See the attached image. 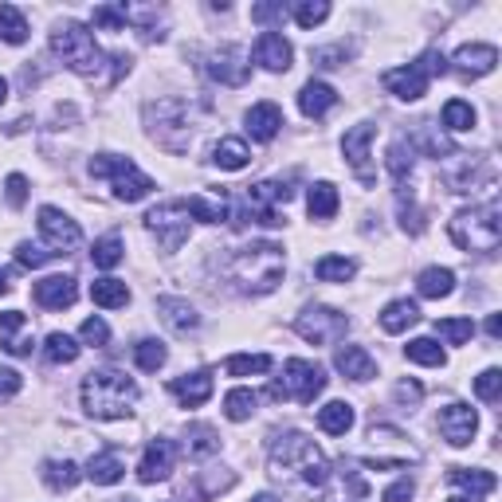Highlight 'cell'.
Instances as JSON below:
<instances>
[{"mask_svg": "<svg viewBox=\"0 0 502 502\" xmlns=\"http://www.w3.org/2000/svg\"><path fill=\"white\" fill-rule=\"evenodd\" d=\"M448 483L456 487L459 495H468V498H483V495H491L498 479L491 471H471V468H451L448 471Z\"/></svg>", "mask_w": 502, "mask_h": 502, "instance_id": "obj_25", "label": "cell"}, {"mask_svg": "<svg viewBox=\"0 0 502 502\" xmlns=\"http://www.w3.org/2000/svg\"><path fill=\"white\" fill-rule=\"evenodd\" d=\"M271 475L291 487L318 491V487H326V479H330V463L318 451L314 439H306L303 432H291L271 448Z\"/></svg>", "mask_w": 502, "mask_h": 502, "instance_id": "obj_2", "label": "cell"}, {"mask_svg": "<svg viewBox=\"0 0 502 502\" xmlns=\"http://www.w3.org/2000/svg\"><path fill=\"white\" fill-rule=\"evenodd\" d=\"M79 338L87 342V345H94V350H99V345L111 342V326H106L102 318H87V322L79 326Z\"/></svg>", "mask_w": 502, "mask_h": 502, "instance_id": "obj_52", "label": "cell"}, {"mask_svg": "<svg viewBox=\"0 0 502 502\" xmlns=\"http://www.w3.org/2000/svg\"><path fill=\"white\" fill-rule=\"evenodd\" d=\"M326 16H330L326 0H298V5H294V20L303 24V28H318Z\"/></svg>", "mask_w": 502, "mask_h": 502, "instance_id": "obj_49", "label": "cell"}, {"mask_svg": "<svg viewBox=\"0 0 502 502\" xmlns=\"http://www.w3.org/2000/svg\"><path fill=\"white\" fill-rule=\"evenodd\" d=\"M91 298H94V306H102V310H118L130 303V286L122 279H94Z\"/></svg>", "mask_w": 502, "mask_h": 502, "instance_id": "obj_34", "label": "cell"}, {"mask_svg": "<svg viewBox=\"0 0 502 502\" xmlns=\"http://www.w3.org/2000/svg\"><path fill=\"white\" fill-rule=\"evenodd\" d=\"M256 409H259V397L251 389H232L228 397H224V416H228V420H251V416H256Z\"/></svg>", "mask_w": 502, "mask_h": 502, "instance_id": "obj_39", "label": "cell"}, {"mask_svg": "<svg viewBox=\"0 0 502 502\" xmlns=\"http://www.w3.org/2000/svg\"><path fill=\"white\" fill-rule=\"evenodd\" d=\"M32 345H35V338H32L28 318H24L20 310H5V314H0V350L12 357H28Z\"/></svg>", "mask_w": 502, "mask_h": 502, "instance_id": "obj_17", "label": "cell"}, {"mask_svg": "<svg viewBox=\"0 0 502 502\" xmlns=\"http://www.w3.org/2000/svg\"><path fill=\"white\" fill-rule=\"evenodd\" d=\"M448 502H483V498H468V495H459V491H456V495H451Z\"/></svg>", "mask_w": 502, "mask_h": 502, "instance_id": "obj_62", "label": "cell"}, {"mask_svg": "<svg viewBox=\"0 0 502 502\" xmlns=\"http://www.w3.org/2000/svg\"><path fill=\"white\" fill-rule=\"evenodd\" d=\"M8 291H12V283H8V275L0 271V294H8Z\"/></svg>", "mask_w": 502, "mask_h": 502, "instance_id": "obj_61", "label": "cell"}, {"mask_svg": "<svg viewBox=\"0 0 502 502\" xmlns=\"http://www.w3.org/2000/svg\"><path fill=\"white\" fill-rule=\"evenodd\" d=\"M251 55H256V63L267 67V71H286V67H291V59H294L291 43H286L279 32H263L256 40V52H251Z\"/></svg>", "mask_w": 502, "mask_h": 502, "instance_id": "obj_23", "label": "cell"}, {"mask_svg": "<svg viewBox=\"0 0 502 502\" xmlns=\"http://www.w3.org/2000/svg\"><path fill=\"white\" fill-rule=\"evenodd\" d=\"M146 228L158 236L165 251H181L188 240V205L185 200H165V205L146 212Z\"/></svg>", "mask_w": 502, "mask_h": 502, "instance_id": "obj_10", "label": "cell"}, {"mask_svg": "<svg viewBox=\"0 0 502 502\" xmlns=\"http://www.w3.org/2000/svg\"><path fill=\"white\" fill-rule=\"evenodd\" d=\"M377 130L373 126H353L350 134L342 138V153H345V161H350V169L362 177L365 185H373V169H369V141H373Z\"/></svg>", "mask_w": 502, "mask_h": 502, "instance_id": "obj_19", "label": "cell"}, {"mask_svg": "<svg viewBox=\"0 0 502 502\" xmlns=\"http://www.w3.org/2000/svg\"><path fill=\"white\" fill-rule=\"evenodd\" d=\"M389 173L397 177V185H404V177L412 173V146H404V141H397V146L389 150Z\"/></svg>", "mask_w": 502, "mask_h": 502, "instance_id": "obj_50", "label": "cell"}, {"mask_svg": "<svg viewBox=\"0 0 502 502\" xmlns=\"http://www.w3.org/2000/svg\"><path fill=\"white\" fill-rule=\"evenodd\" d=\"M52 52L63 59V63L75 71V75L91 79V82H102V87H111L130 71V55H106L99 43H94V35L87 32V24H59L52 32Z\"/></svg>", "mask_w": 502, "mask_h": 502, "instance_id": "obj_1", "label": "cell"}, {"mask_svg": "<svg viewBox=\"0 0 502 502\" xmlns=\"http://www.w3.org/2000/svg\"><path fill=\"white\" fill-rule=\"evenodd\" d=\"M412 491H416L412 479H397V483H392L389 491H385V502H409V498H412Z\"/></svg>", "mask_w": 502, "mask_h": 502, "instance_id": "obj_59", "label": "cell"}, {"mask_svg": "<svg viewBox=\"0 0 502 502\" xmlns=\"http://www.w3.org/2000/svg\"><path fill=\"white\" fill-rule=\"evenodd\" d=\"M173 471V444L169 439H153L146 448V456H141V468H138V479L141 483H161L169 479Z\"/></svg>", "mask_w": 502, "mask_h": 502, "instance_id": "obj_22", "label": "cell"}, {"mask_svg": "<svg viewBox=\"0 0 502 502\" xmlns=\"http://www.w3.org/2000/svg\"><path fill=\"white\" fill-rule=\"evenodd\" d=\"M91 177H111L114 197L126 200V205H134V200H146L153 193L150 177L141 173L130 158H114V153H99V158H91Z\"/></svg>", "mask_w": 502, "mask_h": 502, "instance_id": "obj_8", "label": "cell"}, {"mask_svg": "<svg viewBox=\"0 0 502 502\" xmlns=\"http://www.w3.org/2000/svg\"><path fill=\"white\" fill-rule=\"evenodd\" d=\"M487 333H491V338L498 342V333H502V318H498V314H491V318H487Z\"/></svg>", "mask_w": 502, "mask_h": 502, "instance_id": "obj_60", "label": "cell"}, {"mask_svg": "<svg viewBox=\"0 0 502 502\" xmlns=\"http://www.w3.org/2000/svg\"><path fill=\"white\" fill-rule=\"evenodd\" d=\"M291 197H294V188L286 185V181L247 185V212L259 224H267V228H279V224H283V208L291 205Z\"/></svg>", "mask_w": 502, "mask_h": 502, "instance_id": "obj_12", "label": "cell"}, {"mask_svg": "<svg viewBox=\"0 0 502 502\" xmlns=\"http://www.w3.org/2000/svg\"><path fill=\"white\" fill-rule=\"evenodd\" d=\"M251 20H256V24L286 20V5H283V0H275V5H256V8H251Z\"/></svg>", "mask_w": 502, "mask_h": 502, "instance_id": "obj_57", "label": "cell"}, {"mask_svg": "<svg viewBox=\"0 0 502 502\" xmlns=\"http://www.w3.org/2000/svg\"><path fill=\"white\" fill-rule=\"evenodd\" d=\"M188 205V217H197V220H205V224H224L228 220V200H224L220 193H197V197H188L185 200Z\"/></svg>", "mask_w": 502, "mask_h": 502, "instance_id": "obj_29", "label": "cell"}, {"mask_svg": "<svg viewBox=\"0 0 502 502\" xmlns=\"http://www.w3.org/2000/svg\"><path fill=\"white\" fill-rule=\"evenodd\" d=\"M94 28H106V32H122L126 20H130V8L126 5H99L91 12Z\"/></svg>", "mask_w": 502, "mask_h": 502, "instance_id": "obj_47", "label": "cell"}, {"mask_svg": "<svg viewBox=\"0 0 502 502\" xmlns=\"http://www.w3.org/2000/svg\"><path fill=\"white\" fill-rule=\"evenodd\" d=\"M146 122L158 138V146H165L169 153H185L188 138H193V122H188V102L185 99H161L146 106Z\"/></svg>", "mask_w": 502, "mask_h": 502, "instance_id": "obj_6", "label": "cell"}, {"mask_svg": "<svg viewBox=\"0 0 502 502\" xmlns=\"http://www.w3.org/2000/svg\"><path fill=\"white\" fill-rule=\"evenodd\" d=\"M0 35H5L8 43L28 40V20H24V12L16 5H0Z\"/></svg>", "mask_w": 502, "mask_h": 502, "instance_id": "obj_43", "label": "cell"}, {"mask_svg": "<svg viewBox=\"0 0 502 502\" xmlns=\"http://www.w3.org/2000/svg\"><path fill=\"white\" fill-rule=\"evenodd\" d=\"M420 397H424V389L416 385V381H401V385H397V401L409 404V409H412V404H420Z\"/></svg>", "mask_w": 502, "mask_h": 502, "instance_id": "obj_58", "label": "cell"}, {"mask_svg": "<svg viewBox=\"0 0 502 502\" xmlns=\"http://www.w3.org/2000/svg\"><path fill=\"white\" fill-rule=\"evenodd\" d=\"M40 475H43V483L52 487V491H71V487L82 479L79 463H71V459H47Z\"/></svg>", "mask_w": 502, "mask_h": 502, "instance_id": "obj_33", "label": "cell"}, {"mask_svg": "<svg viewBox=\"0 0 502 502\" xmlns=\"http://www.w3.org/2000/svg\"><path fill=\"white\" fill-rule=\"evenodd\" d=\"M345 59H350V47H345V43L318 47V52H314V63L318 67H345Z\"/></svg>", "mask_w": 502, "mask_h": 502, "instance_id": "obj_54", "label": "cell"}, {"mask_svg": "<svg viewBox=\"0 0 502 502\" xmlns=\"http://www.w3.org/2000/svg\"><path fill=\"white\" fill-rule=\"evenodd\" d=\"M20 389H24V377L16 373V369L0 365V401H12V397H16Z\"/></svg>", "mask_w": 502, "mask_h": 502, "instance_id": "obj_56", "label": "cell"}, {"mask_svg": "<svg viewBox=\"0 0 502 502\" xmlns=\"http://www.w3.org/2000/svg\"><path fill=\"white\" fill-rule=\"evenodd\" d=\"M353 271H357V263L345 259V256H322L314 263V275H318L322 283H350Z\"/></svg>", "mask_w": 502, "mask_h": 502, "instance_id": "obj_37", "label": "cell"}, {"mask_svg": "<svg viewBox=\"0 0 502 502\" xmlns=\"http://www.w3.org/2000/svg\"><path fill=\"white\" fill-rule=\"evenodd\" d=\"M169 392L185 404V409H200V404L212 397V373H205V369H200V373L173 377V381H169Z\"/></svg>", "mask_w": 502, "mask_h": 502, "instance_id": "obj_24", "label": "cell"}, {"mask_svg": "<svg viewBox=\"0 0 502 502\" xmlns=\"http://www.w3.org/2000/svg\"><path fill=\"white\" fill-rule=\"evenodd\" d=\"M451 63H456L463 79H483V75H491L498 63V47L495 43H463Z\"/></svg>", "mask_w": 502, "mask_h": 502, "instance_id": "obj_18", "label": "cell"}, {"mask_svg": "<svg viewBox=\"0 0 502 502\" xmlns=\"http://www.w3.org/2000/svg\"><path fill=\"white\" fill-rule=\"evenodd\" d=\"M283 271H286V256L279 244H247L228 263L232 283L247 294H271L283 283Z\"/></svg>", "mask_w": 502, "mask_h": 502, "instance_id": "obj_3", "label": "cell"}, {"mask_svg": "<svg viewBox=\"0 0 502 502\" xmlns=\"http://www.w3.org/2000/svg\"><path fill=\"white\" fill-rule=\"evenodd\" d=\"M318 428L330 436H345L353 428V404L345 401H330L326 409H318Z\"/></svg>", "mask_w": 502, "mask_h": 502, "instance_id": "obj_31", "label": "cell"}, {"mask_svg": "<svg viewBox=\"0 0 502 502\" xmlns=\"http://www.w3.org/2000/svg\"><path fill=\"white\" fill-rule=\"evenodd\" d=\"M333 369L350 381H373L377 377V362L369 357L365 345H342V350L333 353Z\"/></svg>", "mask_w": 502, "mask_h": 502, "instance_id": "obj_20", "label": "cell"}, {"mask_svg": "<svg viewBox=\"0 0 502 502\" xmlns=\"http://www.w3.org/2000/svg\"><path fill=\"white\" fill-rule=\"evenodd\" d=\"M165 357H169V350H165V342H158V338H141L134 345V362H138V369H146V373H158L165 365Z\"/></svg>", "mask_w": 502, "mask_h": 502, "instance_id": "obj_42", "label": "cell"}, {"mask_svg": "<svg viewBox=\"0 0 502 502\" xmlns=\"http://www.w3.org/2000/svg\"><path fill=\"white\" fill-rule=\"evenodd\" d=\"M32 298H35V306H43V310H67V306H75L79 286L71 275H52V279H40L32 286Z\"/></svg>", "mask_w": 502, "mask_h": 502, "instance_id": "obj_16", "label": "cell"}, {"mask_svg": "<svg viewBox=\"0 0 502 502\" xmlns=\"http://www.w3.org/2000/svg\"><path fill=\"white\" fill-rule=\"evenodd\" d=\"M185 448L193 451V456H212V451H220V436H217V428H208V424H188V432H185Z\"/></svg>", "mask_w": 502, "mask_h": 502, "instance_id": "obj_40", "label": "cell"}, {"mask_svg": "<svg viewBox=\"0 0 502 502\" xmlns=\"http://www.w3.org/2000/svg\"><path fill=\"white\" fill-rule=\"evenodd\" d=\"M294 330L298 338H306L310 345H330V342H342L345 330H350V318L333 306H306L303 314L294 318Z\"/></svg>", "mask_w": 502, "mask_h": 502, "instance_id": "obj_11", "label": "cell"}, {"mask_svg": "<svg viewBox=\"0 0 502 502\" xmlns=\"http://www.w3.org/2000/svg\"><path fill=\"white\" fill-rule=\"evenodd\" d=\"M326 389V373L314 362L291 357L283 365V381L271 385V401H298V404H314V397Z\"/></svg>", "mask_w": 502, "mask_h": 502, "instance_id": "obj_9", "label": "cell"}, {"mask_svg": "<svg viewBox=\"0 0 502 502\" xmlns=\"http://www.w3.org/2000/svg\"><path fill=\"white\" fill-rule=\"evenodd\" d=\"M212 161H217L220 169L236 173V169H244V165L251 161V150H247L244 138H220L217 150H212Z\"/></svg>", "mask_w": 502, "mask_h": 502, "instance_id": "obj_30", "label": "cell"}, {"mask_svg": "<svg viewBox=\"0 0 502 502\" xmlns=\"http://www.w3.org/2000/svg\"><path fill=\"white\" fill-rule=\"evenodd\" d=\"M91 259H94V267H102V271L118 267V263H122V240H118V236H102V240H94Z\"/></svg>", "mask_w": 502, "mask_h": 502, "instance_id": "obj_44", "label": "cell"}, {"mask_svg": "<svg viewBox=\"0 0 502 502\" xmlns=\"http://www.w3.org/2000/svg\"><path fill=\"white\" fill-rule=\"evenodd\" d=\"M444 126H448V130H456V134L471 130V126H475V106H471V102H463V99H451V102L444 106Z\"/></svg>", "mask_w": 502, "mask_h": 502, "instance_id": "obj_48", "label": "cell"}, {"mask_svg": "<svg viewBox=\"0 0 502 502\" xmlns=\"http://www.w3.org/2000/svg\"><path fill=\"white\" fill-rule=\"evenodd\" d=\"M5 99H8V82L0 79V102H5Z\"/></svg>", "mask_w": 502, "mask_h": 502, "instance_id": "obj_64", "label": "cell"}, {"mask_svg": "<svg viewBox=\"0 0 502 502\" xmlns=\"http://www.w3.org/2000/svg\"><path fill=\"white\" fill-rule=\"evenodd\" d=\"M158 314L173 333H193L200 326V314L188 306V298H177V294H161L158 298Z\"/></svg>", "mask_w": 502, "mask_h": 502, "instance_id": "obj_21", "label": "cell"}, {"mask_svg": "<svg viewBox=\"0 0 502 502\" xmlns=\"http://www.w3.org/2000/svg\"><path fill=\"white\" fill-rule=\"evenodd\" d=\"M126 475V468H122V459L114 456V451H102V456H91V463H87V479L91 483H99V487H111V483H118Z\"/></svg>", "mask_w": 502, "mask_h": 502, "instance_id": "obj_36", "label": "cell"}, {"mask_svg": "<svg viewBox=\"0 0 502 502\" xmlns=\"http://www.w3.org/2000/svg\"><path fill=\"white\" fill-rule=\"evenodd\" d=\"M475 428H479V416H475L471 404H448V409L439 412V436H444L451 448H468L475 439Z\"/></svg>", "mask_w": 502, "mask_h": 502, "instance_id": "obj_14", "label": "cell"}, {"mask_svg": "<svg viewBox=\"0 0 502 502\" xmlns=\"http://www.w3.org/2000/svg\"><path fill=\"white\" fill-rule=\"evenodd\" d=\"M40 236L47 240V247H52V256H67V251H75L82 244V232H79V224L67 217V212H59V208H40Z\"/></svg>", "mask_w": 502, "mask_h": 502, "instance_id": "obj_13", "label": "cell"}, {"mask_svg": "<svg viewBox=\"0 0 502 502\" xmlns=\"http://www.w3.org/2000/svg\"><path fill=\"white\" fill-rule=\"evenodd\" d=\"M47 259H52V251H47V247H40V244H20L16 247V263H20V267H43V263Z\"/></svg>", "mask_w": 502, "mask_h": 502, "instance_id": "obj_53", "label": "cell"}, {"mask_svg": "<svg viewBox=\"0 0 502 502\" xmlns=\"http://www.w3.org/2000/svg\"><path fill=\"white\" fill-rule=\"evenodd\" d=\"M251 502H279V498H275V495H256Z\"/></svg>", "mask_w": 502, "mask_h": 502, "instance_id": "obj_63", "label": "cell"}, {"mask_svg": "<svg viewBox=\"0 0 502 502\" xmlns=\"http://www.w3.org/2000/svg\"><path fill=\"white\" fill-rule=\"evenodd\" d=\"M448 71V59H444V52H424L416 63H409V67H397V71H385V91H392L397 99H404V102H416V99H424L428 94V82H432L436 75H444Z\"/></svg>", "mask_w": 502, "mask_h": 502, "instance_id": "obj_7", "label": "cell"}, {"mask_svg": "<svg viewBox=\"0 0 502 502\" xmlns=\"http://www.w3.org/2000/svg\"><path fill=\"white\" fill-rule=\"evenodd\" d=\"M138 404V385L118 369H99L82 377V409L99 420H118Z\"/></svg>", "mask_w": 502, "mask_h": 502, "instance_id": "obj_4", "label": "cell"}, {"mask_svg": "<svg viewBox=\"0 0 502 502\" xmlns=\"http://www.w3.org/2000/svg\"><path fill=\"white\" fill-rule=\"evenodd\" d=\"M275 362L267 353H236V357H228L224 362V373L228 377H251V373H267Z\"/></svg>", "mask_w": 502, "mask_h": 502, "instance_id": "obj_41", "label": "cell"}, {"mask_svg": "<svg viewBox=\"0 0 502 502\" xmlns=\"http://www.w3.org/2000/svg\"><path fill=\"white\" fill-rule=\"evenodd\" d=\"M333 102H338V91H333L330 82H322V79H310L306 87L298 91V111H303L306 118H322Z\"/></svg>", "mask_w": 502, "mask_h": 502, "instance_id": "obj_26", "label": "cell"}, {"mask_svg": "<svg viewBox=\"0 0 502 502\" xmlns=\"http://www.w3.org/2000/svg\"><path fill=\"white\" fill-rule=\"evenodd\" d=\"M448 236H451V244H456L459 251H495L498 240H502L498 205L491 200V205H483V208L456 212L451 224H448Z\"/></svg>", "mask_w": 502, "mask_h": 502, "instance_id": "obj_5", "label": "cell"}, {"mask_svg": "<svg viewBox=\"0 0 502 502\" xmlns=\"http://www.w3.org/2000/svg\"><path fill=\"white\" fill-rule=\"evenodd\" d=\"M279 126H283V111L275 102H256L247 111V134L256 141H271L279 134Z\"/></svg>", "mask_w": 502, "mask_h": 502, "instance_id": "obj_27", "label": "cell"}, {"mask_svg": "<svg viewBox=\"0 0 502 502\" xmlns=\"http://www.w3.org/2000/svg\"><path fill=\"white\" fill-rule=\"evenodd\" d=\"M43 357L52 365H71L79 357V342L71 338V333H47V342H43Z\"/></svg>", "mask_w": 502, "mask_h": 502, "instance_id": "obj_38", "label": "cell"}, {"mask_svg": "<svg viewBox=\"0 0 502 502\" xmlns=\"http://www.w3.org/2000/svg\"><path fill=\"white\" fill-rule=\"evenodd\" d=\"M338 188H333L330 181H318V185H310V197H306V208H310V217L314 220H330L333 212H338Z\"/></svg>", "mask_w": 502, "mask_h": 502, "instance_id": "obj_35", "label": "cell"}, {"mask_svg": "<svg viewBox=\"0 0 502 502\" xmlns=\"http://www.w3.org/2000/svg\"><path fill=\"white\" fill-rule=\"evenodd\" d=\"M420 322V306L412 303V298H397V303H389L381 310V330L385 333H404L409 326Z\"/></svg>", "mask_w": 502, "mask_h": 502, "instance_id": "obj_28", "label": "cell"}, {"mask_svg": "<svg viewBox=\"0 0 502 502\" xmlns=\"http://www.w3.org/2000/svg\"><path fill=\"white\" fill-rule=\"evenodd\" d=\"M416 291H420L424 298H448L451 291H456V271L428 267V271H420V279H416Z\"/></svg>", "mask_w": 502, "mask_h": 502, "instance_id": "obj_32", "label": "cell"}, {"mask_svg": "<svg viewBox=\"0 0 502 502\" xmlns=\"http://www.w3.org/2000/svg\"><path fill=\"white\" fill-rule=\"evenodd\" d=\"M5 197H8V205H12V208H24V200H28V177L12 173L8 181H5Z\"/></svg>", "mask_w": 502, "mask_h": 502, "instance_id": "obj_55", "label": "cell"}, {"mask_svg": "<svg viewBox=\"0 0 502 502\" xmlns=\"http://www.w3.org/2000/svg\"><path fill=\"white\" fill-rule=\"evenodd\" d=\"M404 353H409V362H416V365H444L448 362L444 350H439L432 338H412L404 345Z\"/></svg>", "mask_w": 502, "mask_h": 502, "instance_id": "obj_45", "label": "cell"}, {"mask_svg": "<svg viewBox=\"0 0 502 502\" xmlns=\"http://www.w3.org/2000/svg\"><path fill=\"white\" fill-rule=\"evenodd\" d=\"M205 71L220 82V87H244L247 75H251L247 63H244V52H240V47H232V43L220 47V52H212Z\"/></svg>", "mask_w": 502, "mask_h": 502, "instance_id": "obj_15", "label": "cell"}, {"mask_svg": "<svg viewBox=\"0 0 502 502\" xmlns=\"http://www.w3.org/2000/svg\"><path fill=\"white\" fill-rule=\"evenodd\" d=\"M436 333L448 345H468L471 333H475V322L471 318H444V322H436Z\"/></svg>", "mask_w": 502, "mask_h": 502, "instance_id": "obj_46", "label": "cell"}, {"mask_svg": "<svg viewBox=\"0 0 502 502\" xmlns=\"http://www.w3.org/2000/svg\"><path fill=\"white\" fill-rule=\"evenodd\" d=\"M498 392H502V373H498V369H483V373L475 377V397H479V401H498Z\"/></svg>", "mask_w": 502, "mask_h": 502, "instance_id": "obj_51", "label": "cell"}]
</instances>
